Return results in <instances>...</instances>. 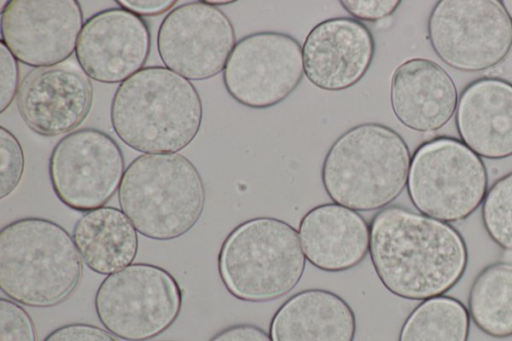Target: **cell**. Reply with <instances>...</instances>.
<instances>
[{
    "label": "cell",
    "instance_id": "cell-14",
    "mask_svg": "<svg viewBox=\"0 0 512 341\" xmlns=\"http://www.w3.org/2000/svg\"><path fill=\"white\" fill-rule=\"evenodd\" d=\"M150 49L146 21L119 7L100 11L84 22L75 56L89 78L115 84L140 71Z\"/></svg>",
    "mask_w": 512,
    "mask_h": 341
},
{
    "label": "cell",
    "instance_id": "cell-21",
    "mask_svg": "<svg viewBox=\"0 0 512 341\" xmlns=\"http://www.w3.org/2000/svg\"><path fill=\"white\" fill-rule=\"evenodd\" d=\"M72 238L82 261L100 275L131 265L138 252L136 228L122 210L111 206L85 212L76 221Z\"/></svg>",
    "mask_w": 512,
    "mask_h": 341
},
{
    "label": "cell",
    "instance_id": "cell-24",
    "mask_svg": "<svg viewBox=\"0 0 512 341\" xmlns=\"http://www.w3.org/2000/svg\"><path fill=\"white\" fill-rule=\"evenodd\" d=\"M481 216L491 240L504 251H512V171L487 190Z\"/></svg>",
    "mask_w": 512,
    "mask_h": 341
},
{
    "label": "cell",
    "instance_id": "cell-28",
    "mask_svg": "<svg viewBox=\"0 0 512 341\" xmlns=\"http://www.w3.org/2000/svg\"><path fill=\"white\" fill-rule=\"evenodd\" d=\"M341 6L359 21L375 22L392 15L401 1L399 0H341Z\"/></svg>",
    "mask_w": 512,
    "mask_h": 341
},
{
    "label": "cell",
    "instance_id": "cell-27",
    "mask_svg": "<svg viewBox=\"0 0 512 341\" xmlns=\"http://www.w3.org/2000/svg\"><path fill=\"white\" fill-rule=\"evenodd\" d=\"M19 67L17 59L0 41V113L12 103L19 89Z\"/></svg>",
    "mask_w": 512,
    "mask_h": 341
},
{
    "label": "cell",
    "instance_id": "cell-20",
    "mask_svg": "<svg viewBox=\"0 0 512 341\" xmlns=\"http://www.w3.org/2000/svg\"><path fill=\"white\" fill-rule=\"evenodd\" d=\"M356 317L338 294L306 289L289 297L274 313L272 341H353Z\"/></svg>",
    "mask_w": 512,
    "mask_h": 341
},
{
    "label": "cell",
    "instance_id": "cell-33",
    "mask_svg": "<svg viewBox=\"0 0 512 341\" xmlns=\"http://www.w3.org/2000/svg\"><path fill=\"white\" fill-rule=\"evenodd\" d=\"M207 4L211 5V6H219V5H227V4H231L233 3L234 1H219V0H208V1H205Z\"/></svg>",
    "mask_w": 512,
    "mask_h": 341
},
{
    "label": "cell",
    "instance_id": "cell-3",
    "mask_svg": "<svg viewBox=\"0 0 512 341\" xmlns=\"http://www.w3.org/2000/svg\"><path fill=\"white\" fill-rule=\"evenodd\" d=\"M411 155L394 129L362 123L342 133L326 153L321 180L330 199L354 211L383 209L407 185Z\"/></svg>",
    "mask_w": 512,
    "mask_h": 341
},
{
    "label": "cell",
    "instance_id": "cell-16",
    "mask_svg": "<svg viewBox=\"0 0 512 341\" xmlns=\"http://www.w3.org/2000/svg\"><path fill=\"white\" fill-rule=\"evenodd\" d=\"M374 54L373 34L363 22L329 18L315 25L304 40V75L319 89L342 91L365 76Z\"/></svg>",
    "mask_w": 512,
    "mask_h": 341
},
{
    "label": "cell",
    "instance_id": "cell-11",
    "mask_svg": "<svg viewBox=\"0 0 512 341\" xmlns=\"http://www.w3.org/2000/svg\"><path fill=\"white\" fill-rule=\"evenodd\" d=\"M125 163L118 143L96 128L73 131L54 146L49 178L67 207L81 212L103 207L121 184Z\"/></svg>",
    "mask_w": 512,
    "mask_h": 341
},
{
    "label": "cell",
    "instance_id": "cell-2",
    "mask_svg": "<svg viewBox=\"0 0 512 341\" xmlns=\"http://www.w3.org/2000/svg\"><path fill=\"white\" fill-rule=\"evenodd\" d=\"M110 119L128 147L144 154L177 153L197 136L203 106L190 80L166 67L149 66L117 87Z\"/></svg>",
    "mask_w": 512,
    "mask_h": 341
},
{
    "label": "cell",
    "instance_id": "cell-12",
    "mask_svg": "<svg viewBox=\"0 0 512 341\" xmlns=\"http://www.w3.org/2000/svg\"><path fill=\"white\" fill-rule=\"evenodd\" d=\"M235 44L230 19L205 1L173 8L162 20L157 34V49L165 67L188 80L218 75Z\"/></svg>",
    "mask_w": 512,
    "mask_h": 341
},
{
    "label": "cell",
    "instance_id": "cell-29",
    "mask_svg": "<svg viewBox=\"0 0 512 341\" xmlns=\"http://www.w3.org/2000/svg\"><path fill=\"white\" fill-rule=\"evenodd\" d=\"M43 341H117L106 329L87 323H70L51 331Z\"/></svg>",
    "mask_w": 512,
    "mask_h": 341
},
{
    "label": "cell",
    "instance_id": "cell-18",
    "mask_svg": "<svg viewBox=\"0 0 512 341\" xmlns=\"http://www.w3.org/2000/svg\"><path fill=\"white\" fill-rule=\"evenodd\" d=\"M456 128L461 141L480 157L512 156V83L482 77L460 94Z\"/></svg>",
    "mask_w": 512,
    "mask_h": 341
},
{
    "label": "cell",
    "instance_id": "cell-9",
    "mask_svg": "<svg viewBox=\"0 0 512 341\" xmlns=\"http://www.w3.org/2000/svg\"><path fill=\"white\" fill-rule=\"evenodd\" d=\"M427 31L436 55L463 72L491 69L512 49V21L500 1L440 0Z\"/></svg>",
    "mask_w": 512,
    "mask_h": 341
},
{
    "label": "cell",
    "instance_id": "cell-30",
    "mask_svg": "<svg viewBox=\"0 0 512 341\" xmlns=\"http://www.w3.org/2000/svg\"><path fill=\"white\" fill-rule=\"evenodd\" d=\"M209 341H272V339L261 327L242 323L222 329Z\"/></svg>",
    "mask_w": 512,
    "mask_h": 341
},
{
    "label": "cell",
    "instance_id": "cell-15",
    "mask_svg": "<svg viewBox=\"0 0 512 341\" xmlns=\"http://www.w3.org/2000/svg\"><path fill=\"white\" fill-rule=\"evenodd\" d=\"M92 101L89 77L81 67L67 61L29 71L16 96L22 120L42 136L73 132L88 116Z\"/></svg>",
    "mask_w": 512,
    "mask_h": 341
},
{
    "label": "cell",
    "instance_id": "cell-5",
    "mask_svg": "<svg viewBox=\"0 0 512 341\" xmlns=\"http://www.w3.org/2000/svg\"><path fill=\"white\" fill-rule=\"evenodd\" d=\"M205 198L198 169L178 153L136 157L118 189L120 208L136 230L158 241L190 231L202 215Z\"/></svg>",
    "mask_w": 512,
    "mask_h": 341
},
{
    "label": "cell",
    "instance_id": "cell-10",
    "mask_svg": "<svg viewBox=\"0 0 512 341\" xmlns=\"http://www.w3.org/2000/svg\"><path fill=\"white\" fill-rule=\"evenodd\" d=\"M303 75L300 43L286 33L262 31L236 42L223 70V83L241 105L267 109L289 97Z\"/></svg>",
    "mask_w": 512,
    "mask_h": 341
},
{
    "label": "cell",
    "instance_id": "cell-1",
    "mask_svg": "<svg viewBox=\"0 0 512 341\" xmlns=\"http://www.w3.org/2000/svg\"><path fill=\"white\" fill-rule=\"evenodd\" d=\"M369 227L374 270L400 298L423 301L444 295L466 271L465 240L449 223L391 205L380 209Z\"/></svg>",
    "mask_w": 512,
    "mask_h": 341
},
{
    "label": "cell",
    "instance_id": "cell-22",
    "mask_svg": "<svg viewBox=\"0 0 512 341\" xmlns=\"http://www.w3.org/2000/svg\"><path fill=\"white\" fill-rule=\"evenodd\" d=\"M467 309L473 323L486 335L512 337V262H494L477 274Z\"/></svg>",
    "mask_w": 512,
    "mask_h": 341
},
{
    "label": "cell",
    "instance_id": "cell-26",
    "mask_svg": "<svg viewBox=\"0 0 512 341\" xmlns=\"http://www.w3.org/2000/svg\"><path fill=\"white\" fill-rule=\"evenodd\" d=\"M0 341H37L32 318L11 299H0Z\"/></svg>",
    "mask_w": 512,
    "mask_h": 341
},
{
    "label": "cell",
    "instance_id": "cell-19",
    "mask_svg": "<svg viewBox=\"0 0 512 341\" xmlns=\"http://www.w3.org/2000/svg\"><path fill=\"white\" fill-rule=\"evenodd\" d=\"M303 253L325 272H342L359 265L370 247V227L357 212L342 205L320 204L299 222Z\"/></svg>",
    "mask_w": 512,
    "mask_h": 341
},
{
    "label": "cell",
    "instance_id": "cell-8",
    "mask_svg": "<svg viewBox=\"0 0 512 341\" xmlns=\"http://www.w3.org/2000/svg\"><path fill=\"white\" fill-rule=\"evenodd\" d=\"M182 290L164 268L134 263L108 275L96 290V315L112 335L146 341L165 332L178 318Z\"/></svg>",
    "mask_w": 512,
    "mask_h": 341
},
{
    "label": "cell",
    "instance_id": "cell-6",
    "mask_svg": "<svg viewBox=\"0 0 512 341\" xmlns=\"http://www.w3.org/2000/svg\"><path fill=\"white\" fill-rule=\"evenodd\" d=\"M306 266L298 231L274 217H255L224 239L218 272L226 290L245 302H268L291 292Z\"/></svg>",
    "mask_w": 512,
    "mask_h": 341
},
{
    "label": "cell",
    "instance_id": "cell-17",
    "mask_svg": "<svg viewBox=\"0 0 512 341\" xmlns=\"http://www.w3.org/2000/svg\"><path fill=\"white\" fill-rule=\"evenodd\" d=\"M390 104L398 121L422 133L444 127L453 117L458 93L451 76L436 62L412 58L393 72Z\"/></svg>",
    "mask_w": 512,
    "mask_h": 341
},
{
    "label": "cell",
    "instance_id": "cell-25",
    "mask_svg": "<svg viewBox=\"0 0 512 341\" xmlns=\"http://www.w3.org/2000/svg\"><path fill=\"white\" fill-rule=\"evenodd\" d=\"M25 158L18 139L1 126L0 129V199L9 196L23 176Z\"/></svg>",
    "mask_w": 512,
    "mask_h": 341
},
{
    "label": "cell",
    "instance_id": "cell-32",
    "mask_svg": "<svg viewBox=\"0 0 512 341\" xmlns=\"http://www.w3.org/2000/svg\"><path fill=\"white\" fill-rule=\"evenodd\" d=\"M500 4L502 5V7L504 8V10L506 11L509 18L512 21V0L500 1Z\"/></svg>",
    "mask_w": 512,
    "mask_h": 341
},
{
    "label": "cell",
    "instance_id": "cell-4",
    "mask_svg": "<svg viewBox=\"0 0 512 341\" xmlns=\"http://www.w3.org/2000/svg\"><path fill=\"white\" fill-rule=\"evenodd\" d=\"M72 236L59 224L25 217L0 231V288L12 301L56 306L77 288L82 261Z\"/></svg>",
    "mask_w": 512,
    "mask_h": 341
},
{
    "label": "cell",
    "instance_id": "cell-23",
    "mask_svg": "<svg viewBox=\"0 0 512 341\" xmlns=\"http://www.w3.org/2000/svg\"><path fill=\"white\" fill-rule=\"evenodd\" d=\"M471 318L458 299L441 295L423 300L405 319L398 341H468Z\"/></svg>",
    "mask_w": 512,
    "mask_h": 341
},
{
    "label": "cell",
    "instance_id": "cell-13",
    "mask_svg": "<svg viewBox=\"0 0 512 341\" xmlns=\"http://www.w3.org/2000/svg\"><path fill=\"white\" fill-rule=\"evenodd\" d=\"M83 25L76 0H11L1 9V42L28 66H54L75 52Z\"/></svg>",
    "mask_w": 512,
    "mask_h": 341
},
{
    "label": "cell",
    "instance_id": "cell-7",
    "mask_svg": "<svg viewBox=\"0 0 512 341\" xmlns=\"http://www.w3.org/2000/svg\"><path fill=\"white\" fill-rule=\"evenodd\" d=\"M406 186L410 201L421 214L457 222L482 204L488 173L481 157L461 140L437 137L415 150Z\"/></svg>",
    "mask_w": 512,
    "mask_h": 341
},
{
    "label": "cell",
    "instance_id": "cell-31",
    "mask_svg": "<svg viewBox=\"0 0 512 341\" xmlns=\"http://www.w3.org/2000/svg\"><path fill=\"white\" fill-rule=\"evenodd\" d=\"M124 8L138 16H155L169 11L177 3L175 0H120L116 1ZM171 11V10H170Z\"/></svg>",
    "mask_w": 512,
    "mask_h": 341
}]
</instances>
